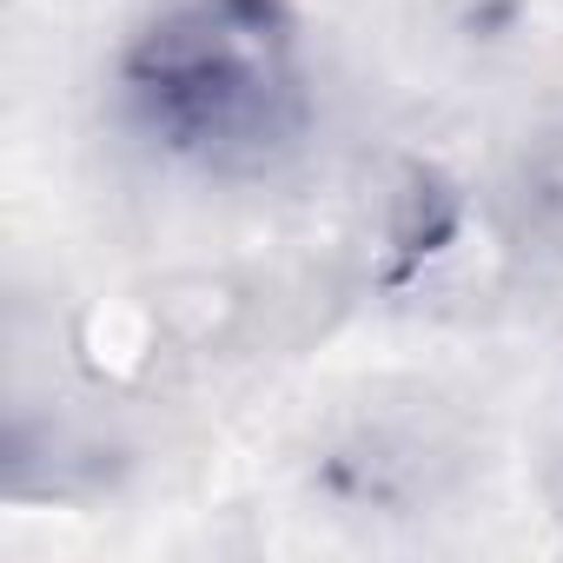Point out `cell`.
Returning a JSON list of instances; mask_svg holds the SVG:
<instances>
[{
  "label": "cell",
  "mask_w": 563,
  "mask_h": 563,
  "mask_svg": "<svg viewBox=\"0 0 563 563\" xmlns=\"http://www.w3.org/2000/svg\"><path fill=\"white\" fill-rule=\"evenodd\" d=\"M133 126L199 173H265L306 120V41L286 0H159L120 54Z\"/></svg>",
  "instance_id": "obj_1"
}]
</instances>
